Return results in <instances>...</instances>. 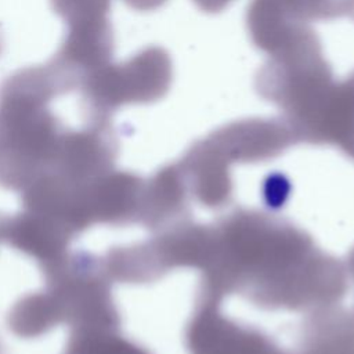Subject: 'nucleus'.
<instances>
[{
	"label": "nucleus",
	"mask_w": 354,
	"mask_h": 354,
	"mask_svg": "<svg viewBox=\"0 0 354 354\" xmlns=\"http://www.w3.org/2000/svg\"><path fill=\"white\" fill-rule=\"evenodd\" d=\"M33 75L10 82L0 98V185L21 194L50 181L71 180L91 169L109 147L94 118L66 126L50 108Z\"/></svg>",
	"instance_id": "nucleus-1"
},
{
	"label": "nucleus",
	"mask_w": 354,
	"mask_h": 354,
	"mask_svg": "<svg viewBox=\"0 0 354 354\" xmlns=\"http://www.w3.org/2000/svg\"><path fill=\"white\" fill-rule=\"evenodd\" d=\"M43 274L44 288L21 297L8 314L14 335L33 339L59 324L71 330L115 328L116 313L101 259L84 250L69 252Z\"/></svg>",
	"instance_id": "nucleus-2"
}]
</instances>
